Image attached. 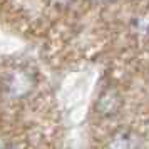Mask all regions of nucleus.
<instances>
[{"mask_svg": "<svg viewBox=\"0 0 149 149\" xmlns=\"http://www.w3.org/2000/svg\"><path fill=\"white\" fill-rule=\"evenodd\" d=\"M34 86L32 82V75L25 72V70H15L7 77L5 81V89L10 95L14 97H20V95H25L27 92H30V89Z\"/></svg>", "mask_w": 149, "mask_h": 149, "instance_id": "obj_1", "label": "nucleus"}, {"mask_svg": "<svg viewBox=\"0 0 149 149\" xmlns=\"http://www.w3.org/2000/svg\"><path fill=\"white\" fill-rule=\"evenodd\" d=\"M131 146H132V144H131V141H129V136L121 134V136L116 137L114 144H112V149H129Z\"/></svg>", "mask_w": 149, "mask_h": 149, "instance_id": "obj_2", "label": "nucleus"}, {"mask_svg": "<svg viewBox=\"0 0 149 149\" xmlns=\"http://www.w3.org/2000/svg\"><path fill=\"white\" fill-rule=\"evenodd\" d=\"M107 97H109V104H107V109H109V112H112V106H114V101H112V94H107ZM104 104H106V97H102V99H101V111H102V109H104V107H106Z\"/></svg>", "mask_w": 149, "mask_h": 149, "instance_id": "obj_3", "label": "nucleus"}, {"mask_svg": "<svg viewBox=\"0 0 149 149\" xmlns=\"http://www.w3.org/2000/svg\"><path fill=\"white\" fill-rule=\"evenodd\" d=\"M55 3H59V5H65V3H69L70 0H54Z\"/></svg>", "mask_w": 149, "mask_h": 149, "instance_id": "obj_4", "label": "nucleus"}, {"mask_svg": "<svg viewBox=\"0 0 149 149\" xmlns=\"http://www.w3.org/2000/svg\"><path fill=\"white\" fill-rule=\"evenodd\" d=\"M8 149H14V148H8Z\"/></svg>", "mask_w": 149, "mask_h": 149, "instance_id": "obj_5", "label": "nucleus"}]
</instances>
